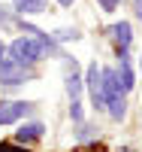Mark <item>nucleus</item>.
Returning <instances> with one entry per match:
<instances>
[{"label": "nucleus", "instance_id": "10", "mask_svg": "<svg viewBox=\"0 0 142 152\" xmlns=\"http://www.w3.org/2000/svg\"><path fill=\"white\" fill-rule=\"evenodd\" d=\"M67 91H70V97H73V100H79V94H82V79L76 76V70L67 76Z\"/></svg>", "mask_w": 142, "mask_h": 152}, {"label": "nucleus", "instance_id": "8", "mask_svg": "<svg viewBox=\"0 0 142 152\" xmlns=\"http://www.w3.org/2000/svg\"><path fill=\"white\" fill-rule=\"evenodd\" d=\"M15 3V12H24V15H33V12L45 9V0H12Z\"/></svg>", "mask_w": 142, "mask_h": 152}, {"label": "nucleus", "instance_id": "13", "mask_svg": "<svg viewBox=\"0 0 142 152\" xmlns=\"http://www.w3.org/2000/svg\"><path fill=\"white\" fill-rule=\"evenodd\" d=\"M0 152H27L24 146H12V143H0Z\"/></svg>", "mask_w": 142, "mask_h": 152}, {"label": "nucleus", "instance_id": "5", "mask_svg": "<svg viewBox=\"0 0 142 152\" xmlns=\"http://www.w3.org/2000/svg\"><path fill=\"white\" fill-rule=\"evenodd\" d=\"M103 76V100H115V97H121V82H118V73L115 70H100Z\"/></svg>", "mask_w": 142, "mask_h": 152}, {"label": "nucleus", "instance_id": "1", "mask_svg": "<svg viewBox=\"0 0 142 152\" xmlns=\"http://www.w3.org/2000/svg\"><path fill=\"white\" fill-rule=\"evenodd\" d=\"M43 43L40 40H36V37H33V40H30V37H21V40H15V43H12L9 46V61H15V64H21V67H30V64H36V61H40L43 58Z\"/></svg>", "mask_w": 142, "mask_h": 152}, {"label": "nucleus", "instance_id": "17", "mask_svg": "<svg viewBox=\"0 0 142 152\" xmlns=\"http://www.w3.org/2000/svg\"><path fill=\"white\" fill-rule=\"evenodd\" d=\"M58 3H61V6H73V0H58Z\"/></svg>", "mask_w": 142, "mask_h": 152}, {"label": "nucleus", "instance_id": "18", "mask_svg": "<svg viewBox=\"0 0 142 152\" xmlns=\"http://www.w3.org/2000/svg\"><path fill=\"white\" fill-rule=\"evenodd\" d=\"M3 52H6V46H3V43H0V61H3Z\"/></svg>", "mask_w": 142, "mask_h": 152}, {"label": "nucleus", "instance_id": "12", "mask_svg": "<svg viewBox=\"0 0 142 152\" xmlns=\"http://www.w3.org/2000/svg\"><path fill=\"white\" fill-rule=\"evenodd\" d=\"M76 37H79V34H76L73 28H63V31H58V40H76Z\"/></svg>", "mask_w": 142, "mask_h": 152}, {"label": "nucleus", "instance_id": "6", "mask_svg": "<svg viewBox=\"0 0 142 152\" xmlns=\"http://www.w3.org/2000/svg\"><path fill=\"white\" fill-rule=\"evenodd\" d=\"M112 37H115V43H118V52H127L130 43H133V31H130V24H127V21L112 24Z\"/></svg>", "mask_w": 142, "mask_h": 152}, {"label": "nucleus", "instance_id": "19", "mask_svg": "<svg viewBox=\"0 0 142 152\" xmlns=\"http://www.w3.org/2000/svg\"><path fill=\"white\" fill-rule=\"evenodd\" d=\"M139 70H142V64H139Z\"/></svg>", "mask_w": 142, "mask_h": 152}, {"label": "nucleus", "instance_id": "2", "mask_svg": "<svg viewBox=\"0 0 142 152\" xmlns=\"http://www.w3.org/2000/svg\"><path fill=\"white\" fill-rule=\"evenodd\" d=\"M27 76H30L27 67H21V64H15V61H9V58L0 61V82L3 85H21Z\"/></svg>", "mask_w": 142, "mask_h": 152}, {"label": "nucleus", "instance_id": "4", "mask_svg": "<svg viewBox=\"0 0 142 152\" xmlns=\"http://www.w3.org/2000/svg\"><path fill=\"white\" fill-rule=\"evenodd\" d=\"M33 104H24V100H12V104H0V125H12L18 122L24 113H30Z\"/></svg>", "mask_w": 142, "mask_h": 152}, {"label": "nucleus", "instance_id": "9", "mask_svg": "<svg viewBox=\"0 0 142 152\" xmlns=\"http://www.w3.org/2000/svg\"><path fill=\"white\" fill-rule=\"evenodd\" d=\"M106 107H109V116H112V119H124V113H127V100H124V97H115V100H109Z\"/></svg>", "mask_w": 142, "mask_h": 152}, {"label": "nucleus", "instance_id": "11", "mask_svg": "<svg viewBox=\"0 0 142 152\" xmlns=\"http://www.w3.org/2000/svg\"><path fill=\"white\" fill-rule=\"evenodd\" d=\"M70 116H73V122H82V104H79V100H73V107H70Z\"/></svg>", "mask_w": 142, "mask_h": 152}, {"label": "nucleus", "instance_id": "14", "mask_svg": "<svg viewBox=\"0 0 142 152\" xmlns=\"http://www.w3.org/2000/svg\"><path fill=\"white\" fill-rule=\"evenodd\" d=\"M103 12H115V6H118V0H100Z\"/></svg>", "mask_w": 142, "mask_h": 152}, {"label": "nucleus", "instance_id": "3", "mask_svg": "<svg viewBox=\"0 0 142 152\" xmlns=\"http://www.w3.org/2000/svg\"><path fill=\"white\" fill-rule=\"evenodd\" d=\"M85 82H88V91H91V100H94V107L103 110L106 107V100H103V76L97 70V64L88 67V76H85Z\"/></svg>", "mask_w": 142, "mask_h": 152}, {"label": "nucleus", "instance_id": "15", "mask_svg": "<svg viewBox=\"0 0 142 152\" xmlns=\"http://www.w3.org/2000/svg\"><path fill=\"white\" fill-rule=\"evenodd\" d=\"M0 24H12V18H9V12L0 6Z\"/></svg>", "mask_w": 142, "mask_h": 152}, {"label": "nucleus", "instance_id": "7", "mask_svg": "<svg viewBox=\"0 0 142 152\" xmlns=\"http://www.w3.org/2000/svg\"><path fill=\"white\" fill-rule=\"evenodd\" d=\"M43 122H30V125H21V128L15 131V140L18 143H33V140H40L43 137Z\"/></svg>", "mask_w": 142, "mask_h": 152}, {"label": "nucleus", "instance_id": "16", "mask_svg": "<svg viewBox=\"0 0 142 152\" xmlns=\"http://www.w3.org/2000/svg\"><path fill=\"white\" fill-rule=\"evenodd\" d=\"M133 6H136V18H142V0H133Z\"/></svg>", "mask_w": 142, "mask_h": 152}]
</instances>
